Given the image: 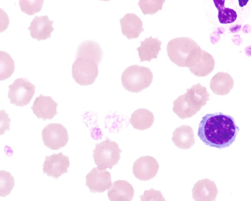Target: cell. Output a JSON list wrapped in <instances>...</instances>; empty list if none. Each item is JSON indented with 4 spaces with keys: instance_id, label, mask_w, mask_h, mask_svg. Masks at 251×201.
Listing matches in <instances>:
<instances>
[{
    "instance_id": "obj_8",
    "label": "cell",
    "mask_w": 251,
    "mask_h": 201,
    "mask_svg": "<svg viewBox=\"0 0 251 201\" xmlns=\"http://www.w3.org/2000/svg\"><path fill=\"white\" fill-rule=\"evenodd\" d=\"M70 158L62 153H54L46 156L43 172L48 176L58 179L61 175L68 172L70 167Z\"/></svg>"
},
{
    "instance_id": "obj_11",
    "label": "cell",
    "mask_w": 251,
    "mask_h": 201,
    "mask_svg": "<svg viewBox=\"0 0 251 201\" xmlns=\"http://www.w3.org/2000/svg\"><path fill=\"white\" fill-rule=\"evenodd\" d=\"M57 106L58 104L53 100L52 98L40 95L34 100L31 110L37 119L46 121L52 119L57 114Z\"/></svg>"
},
{
    "instance_id": "obj_28",
    "label": "cell",
    "mask_w": 251,
    "mask_h": 201,
    "mask_svg": "<svg viewBox=\"0 0 251 201\" xmlns=\"http://www.w3.org/2000/svg\"><path fill=\"white\" fill-rule=\"evenodd\" d=\"M44 3V0H21L19 2L21 11L30 16L40 12L42 9Z\"/></svg>"
},
{
    "instance_id": "obj_23",
    "label": "cell",
    "mask_w": 251,
    "mask_h": 201,
    "mask_svg": "<svg viewBox=\"0 0 251 201\" xmlns=\"http://www.w3.org/2000/svg\"><path fill=\"white\" fill-rule=\"evenodd\" d=\"M173 104V112L180 119H189L198 113L189 105L183 95L174 100Z\"/></svg>"
},
{
    "instance_id": "obj_4",
    "label": "cell",
    "mask_w": 251,
    "mask_h": 201,
    "mask_svg": "<svg viewBox=\"0 0 251 201\" xmlns=\"http://www.w3.org/2000/svg\"><path fill=\"white\" fill-rule=\"evenodd\" d=\"M121 153L122 150L119 145L110 139L97 143L93 154L97 169L100 171L113 169V166L118 164Z\"/></svg>"
},
{
    "instance_id": "obj_17",
    "label": "cell",
    "mask_w": 251,
    "mask_h": 201,
    "mask_svg": "<svg viewBox=\"0 0 251 201\" xmlns=\"http://www.w3.org/2000/svg\"><path fill=\"white\" fill-rule=\"evenodd\" d=\"M134 195L133 186L126 180H117L108 189L110 201H131Z\"/></svg>"
},
{
    "instance_id": "obj_13",
    "label": "cell",
    "mask_w": 251,
    "mask_h": 201,
    "mask_svg": "<svg viewBox=\"0 0 251 201\" xmlns=\"http://www.w3.org/2000/svg\"><path fill=\"white\" fill-rule=\"evenodd\" d=\"M192 192L195 201H215L219 191L214 181L205 178L198 181Z\"/></svg>"
},
{
    "instance_id": "obj_2",
    "label": "cell",
    "mask_w": 251,
    "mask_h": 201,
    "mask_svg": "<svg viewBox=\"0 0 251 201\" xmlns=\"http://www.w3.org/2000/svg\"><path fill=\"white\" fill-rule=\"evenodd\" d=\"M166 50L171 61L177 67L191 68L200 61L203 50L189 37H177L169 41Z\"/></svg>"
},
{
    "instance_id": "obj_19",
    "label": "cell",
    "mask_w": 251,
    "mask_h": 201,
    "mask_svg": "<svg viewBox=\"0 0 251 201\" xmlns=\"http://www.w3.org/2000/svg\"><path fill=\"white\" fill-rule=\"evenodd\" d=\"M234 80L229 73L220 72L210 80V89L217 96H226L233 90Z\"/></svg>"
},
{
    "instance_id": "obj_16",
    "label": "cell",
    "mask_w": 251,
    "mask_h": 201,
    "mask_svg": "<svg viewBox=\"0 0 251 201\" xmlns=\"http://www.w3.org/2000/svg\"><path fill=\"white\" fill-rule=\"evenodd\" d=\"M103 51L98 43L87 40L78 46L76 51V59L84 58L100 64L102 60Z\"/></svg>"
},
{
    "instance_id": "obj_7",
    "label": "cell",
    "mask_w": 251,
    "mask_h": 201,
    "mask_svg": "<svg viewBox=\"0 0 251 201\" xmlns=\"http://www.w3.org/2000/svg\"><path fill=\"white\" fill-rule=\"evenodd\" d=\"M44 145L51 150H59L68 143L69 135L67 128L61 124L51 123L44 127L42 131Z\"/></svg>"
},
{
    "instance_id": "obj_18",
    "label": "cell",
    "mask_w": 251,
    "mask_h": 201,
    "mask_svg": "<svg viewBox=\"0 0 251 201\" xmlns=\"http://www.w3.org/2000/svg\"><path fill=\"white\" fill-rule=\"evenodd\" d=\"M172 142L182 150L190 149L196 143L194 131L189 126H181L174 130Z\"/></svg>"
},
{
    "instance_id": "obj_25",
    "label": "cell",
    "mask_w": 251,
    "mask_h": 201,
    "mask_svg": "<svg viewBox=\"0 0 251 201\" xmlns=\"http://www.w3.org/2000/svg\"><path fill=\"white\" fill-rule=\"evenodd\" d=\"M219 10V20L222 24H233L237 19V13L231 8H225V1H214Z\"/></svg>"
},
{
    "instance_id": "obj_6",
    "label": "cell",
    "mask_w": 251,
    "mask_h": 201,
    "mask_svg": "<svg viewBox=\"0 0 251 201\" xmlns=\"http://www.w3.org/2000/svg\"><path fill=\"white\" fill-rule=\"evenodd\" d=\"M72 74L75 81L79 85H91L98 77V64L87 59L77 58L73 63Z\"/></svg>"
},
{
    "instance_id": "obj_10",
    "label": "cell",
    "mask_w": 251,
    "mask_h": 201,
    "mask_svg": "<svg viewBox=\"0 0 251 201\" xmlns=\"http://www.w3.org/2000/svg\"><path fill=\"white\" fill-rule=\"evenodd\" d=\"M111 175L107 171H100L97 168L92 169L86 176V186L92 193H102L111 187Z\"/></svg>"
},
{
    "instance_id": "obj_21",
    "label": "cell",
    "mask_w": 251,
    "mask_h": 201,
    "mask_svg": "<svg viewBox=\"0 0 251 201\" xmlns=\"http://www.w3.org/2000/svg\"><path fill=\"white\" fill-rule=\"evenodd\" d=\"M154 115L147 109H137L133 112L130 119V124L133 128L139 130H147L153 126Z\"/></svg>"
},
{
    "instance_id": "obj_12",
    "label": "cell",
    "mask_w": 251,
    "mask_h": 201,
    "mask_svg": "<svg viewBox=\"0 0 251 201\" xmlns=\"http://www.w3.org/2000/svg\"><path fill=\"white\" fill-rule=\"evenodd\" d=\"M53 24L54 21L50 20L48 16L34 17L28 28L31 37L38 41L51 38V32L54 30Z\"/></svg>"
},
{
    "instance_id": "obj_3",
    "label": "cell",
    "mask_w": 251,
    "mask_h": 201,
    "mask_svg": "<svg viewBox=\"0 0 251 201\" xmlns=\"http://www.w3.org/2000/svg\"><path fill=\"white\" fill-rule=\"evenodd\" d=\"M153 77L151 70L148 67L132 65L123 72L122 84L127 91L138 93L150 87Z\"/></svg>"
},
{
    "instance_id": "obj_15",
    "label": "cell",
    "mask_w": 251,
    "mask_h": 201,
    "mask_svg": "<svg viewBox=\"0 0 251 201\" xmlns=\"http://www.w3.org/2000/svg\"><path fill=\"white\" fill-rule=\"evenodd\" d=\"M120 22L122 33L128 40L138 38L140 34L144 31L143 23L141 19L133 13L126 14L125 17L120 20Z\"/></svg>"
},
{
    "instance_id": "obj_26",
    "label": "cell",
    "mask_w": 251,
    "mask_h": 201,
    "mask_svg": "<svg viewBox=\"0 0 251 201\" xmlns=\"http://www.w3.org/2000/svg\"><path fill=\"white\" fill-rule=\"evenodd\" d=\"M15 185L14 176L6 171H0V197L5 198L12 192Z\"/></svg>"
},
{
    "instance_id": "obj_30",
    "label": "cell",
    "mask_w": 251,
    "mask_h": 201,
    "mask_svg": "<svg viewBox=\"0 0 251 201\" xmlns=\"http://www.w3.org/2000/svg\"><path fill=\"white\" fill-rule=\"evenodd\" d=\"M10 123L11 119L9 115L5 110H0V136L5 134L6 130H10Z\"/></svg>"
},
{
    "instance_id": "obj_9",
    "label": "cell",
    "mask_w": 251,
    "mask_h": 201,
    "mask_svg": "<svg viewBox=\"0 0 251 201\" xmlns=\"http://www.w3.org/2000/svg\"><path fill=\"white\" fill-rule=\"evenodd\" d=\"M159 168L160 166L155 158L151 156H141L133 163V174L140 180H150L155 177Z\"/></svg>"
},
{
    "instance_id": "obj_1",
    "label": "cell",
    "mask_w": 251,
    "mask_h": 201,
    "mask_svg": "<svg viewBox=\"0 0 251 201\" xmlns=\"http://www.w3.org/2000/svg\"><path fill=\"white\" fill-rule=\"evenodd\" d=\"M239 132L235 119L219 112L206 114L202 118L198 136L206 146L223 149L234 143Z\"/></svg>"
},
{
    "instance_id": "obj_20",
    "label": "cell",
    "mask_w": 251,
    "mask_h": 201,
    "mask_svg": "<svg viewBox=\"0 0 251 201\" xmlns=\"http://www.w3.org/2000/svg\"><path fill=\"white\" fill-rule=\"evenodd\" d=\"M140 44L141 46L137 49L140 62H150L152 59H157V56L161 50L162 41L157 38L150 37L149 38L145 39L143 41H140Z\"/></svg>"
},
{
    "instance_id": "obj_5",
    "label": "cell",
    "mask_w": 251,
    "mask_h": 201,
    "mask_svg": "<svg viewBox=\"0 0 251 201\" xmlns=\"http://www.w3.org/2000/svg\"><path fill=\"white\" fill-rule=\"evenodd\" d=\"M8 89L10 102L18 107L28 105L35 94V86L25 77L16 79Z\"/></svg>"
},
{
    "instance_id": "obj_27",
    "label": "cell",
    "mask_w": 251,
    "mask_h": 201,
    "mask_svg": "<svg viewBox=\"0 0 251 201\" xmlns=\"http://www.w3.org/2000/svg\"><path fill=\"white\" fill-rule=\"evenodd\" d=\"M165 0H140L138 2L142 12L145 15L154 14L163 8Z\"/></svg>"
},
{
    "instance_id": "obj_24",
    "label": "cell",
    "mask_w": 251,
    "mask_h": 201,
    "mask_svg": "<svg viewBox=\"0 0 251 201\" xmlns=\"http://www.w3.org/2000/svg\"><path fill=\"white\" fill-rule=\"evenodd\" d=\"M15 70V64L11 56L0 51V81L9 78Z\"/></svg>"
},
{
    "instance_id": "obj_31",
    "label": "cell",
    "mask_w": 251,
    "mask_h": 201,
    "mask_svg": "<svg viewBox=\"0 0 251 201\" xmlns=\"http://www.w3.org/2000/svg\"><path fill=\"white\" fill-rule=\"evenodd\" d=\"M10 20L7 13L2 8H0V33L3 32L9 25Z\"/></svg>"
},
{
    "instance_id": "obj_22",
    "label": "cell",
    "mask_w": 251,
    "mask_h": 201,
    "mask_svg": "<svg viewBox=\"0 0 251 201\" xmlns=\"http://www.w3.org/2000/svg\"><path fill=\"white\" fill-rule=\"evenodd\" d=\"M216 62L215 59L209 53L202 50L201 58L195 67H191L189 71L197 77H206L214 70Z\"/></svg>"
},
{
    "instance_id": "obj_29",
    "label": "cell",
    "mask_w": 251,
    "mask_h": 201,
    "mask_svg": "<svg viewBox=\"0 0 251 201\" xmlns=\"http://www.w3.org/2000/svg\"><path fill=\"white\" fill-rule=\"evenodd\" d=\"M140 201H166L161 192L151 189L146 190L143 195H140Z\"/></svg>"
},
{
    "instance_id": "obj_14",
    "label": "cell",
    "mask_w": 251,
    "mask_h": 201,
    "mask_svg": "<svg viewBox=\"0 0 251 201\" xmlns=\"http://www.w3.org/2000/svg\"><path fill=\"white\" fill-rule=\"evenodd\" d=\"M183 96L189 105L199 113L209 100L210 94L208 93L206 87L199 83L191 88L186 89V93Z\"/></svg>"
}]
</instances>
